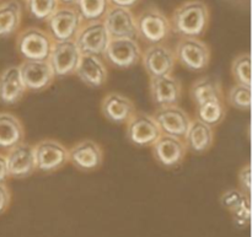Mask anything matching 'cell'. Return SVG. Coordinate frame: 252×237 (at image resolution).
Segmentation results:
<instances>
[{
	"mask_svg": "<svg viewBox=\"0 0 252 237\" xmlns=\"http://www.w3.org/2000/svg\"><path fill=\"white\" fill-rule=\"evenodd\" d=\"M25 2L27 12L33 19L44 22L61 6L59 0H25Z\"/></svg>",
	"mask_w": 252,
	"mask_h": 237,
	"instance_id": "obj_28",
	"label": "cell"
},
{
	"mask_svg": "<svg viewBox=\"0 0 252 237\" xmlns=\"http://www.w3.org/2000/svg\"><path fill=\"white\" fill-rule=\"evenodd\" d=\"M126 135L130 144L139 148H152L161 135L157 122L152 115L135 112L126 124Z\"/></svg>",
	"mask_w": 252,
	"mask_h": 237,
	"instance_id": "obj_10",
	"label": "cell"
},
{
	"mask_svg": "<svg viewBox=\"0 0 252 237\" xmlns=\"http://www.w3.org/2000/svg\"><path fill=\"white\" fill-rule=\"evenodd\" d=\"M22 21V6L19 1L7 0L0 2V39L14 36Z\"/></svg>",
	"mask_w": 252,
	"mask_h": 237,
	"instance_id": "obj_24",
	"label": "cell"
},
{
	"mask_svg": "<svg viewBox=\"0 0 252 237\" xmlns=\"http://www.w3.org/2000/svg\"><path fill=\"white\" fill-rule=\"evenodd\" d=\"M231 219L236 228L245 229L248 228L251 220V199L250 196L246 197L240 206L236 207L234 210L230 211Z\"/></svg>",
	"mask_w": 252,
	"mask_h": 237,
	"instance_id": "obj_31",
	"label": "cell"
},
{
	"mask_svg": "<svg viewBox=\"0 0 252 237\" xmlns=\"http://www.w3.org/2000/svg\"><path fill=\"white\" fill-rule=\"evenodd\" d=\"M47 32L53 42L74 41L83 20L74 6L61 5L46 21Z\"/></svg>",
	"mask_w": 252,
	"mask_h": 237,
	"instance_id": "obj_5",
	"label": "cell"
},
{
	"mask_svg": "<svg viewBox=\"0 0 252 237\" xmlns=\"http://www.w3.org/2000/svg\"><path fill=\"white\" fill-rule=\"evenodd\" d=\"M102 22L111 39L138 38L137 20L132 10L110 6L103 16Z\"/></svg>",
	"mask_w": 252,
	"mask_h": 237,
	"instance_id": "obj_11",
	"label": "cell"
},
{
	"mask_svg": "<svg viewBox=\"0 0 252 237\" xmlns=\"http://www.w3.org/2000/svg\"><path fill=\"white\" fill-rule=\"evenodd\" d=\"M161 134L184 139L191 124V117L180 106H167L158 108L152 115Z\"/></svg>",
	"mask_w": 252,
	"mask_h": 237,
	"instance_id": "obj_13",
	"label": "cell"
},
{
	"mask_svg": "<svg viewBox=\"0 0 252 237\" xmlns=\"http://www.w3.org/2000/svg\"><path fill=\"white\" fill-rule=\"evenodd\" d=\"M15 1H19L20 2V1H25V0H15Z\"/></svg>",
	"mask_w": 252,
	"mask_h": 237,
	"instance_id": "obj_38",
	"label": "cell"
},
{
	"mask_svg": "<svg viewBox=\"0 0 252 237\" xmlns=\"http://www.w3.org/2000/svg\"><path fill=\"white\" fill-rule=\"evenodd\" d=\"M5 157L10 178L24 179L32 176L37 171L33 145L29 143L22 142L12 149L7 150Z\"/></svg>",
	"mask_w": 252,
	"mask_h": 237,
	"instance_id": "obj_17",
	"label": "cell"
},
{
	"mask_svg": "<svg viewBox=\"0 0 252 237\" xmlns=\"http://www.w3.org/2000/svg\"><path fill=\"white\" fill-rule=\"evenodd\" d=\"M152 154L159 165L166 169H176L186 159L187 149L184 139L161 134L152 145Z\"/></svg>",
	"mask_w": 252,
	"mask_h": 237,
	"instance_id": "obj_14",
	"label": "cell"
},
{
	"mask_svg": "<svg viewBox=\"0 0 252 237\" xmlns=\"http://www.w3.org/2000/svg\"><path fill=\"white\" fill-rule=\"evenodd\" d=\"M68 152L69 162L81 172L96 171L102 165V148L94 140H80L68 149Z\"/></svg>",
	"mask_w": 252,
	"mask_h": 237,
	"instance_id": "obj_16",
	"label": "cell"
},
{
	"mask_svg": "<svg viewBox=\"0 0 252 237\" xmlns=\"http://www.w3.org/2000/svg\"><path fill=\"white\" fill-rule=\"evenodd\" d=\"M19 70L26 90L33 92L47 90L56 79L48 61L22 60L19 65Z\"/></svg>",
	"mask_w": 252,
	"mask_h": 237,
	"instance_id": "obj_18",
	"label": "cell"
},
{
	"mask_svg": "<svg viewBox=\"0 0 252 237\" xmlns=\"http://www.w3.org/2000/svg\"><path fill=\"white\" fill-rule=\"evenodd\" d=\"M108 7V0H76L74 4V9L76 10L83 22L102 21Z\"/></svg>",
	"mask_w": 252,
	"mask_h": 237,
	"instance_id": "obj_27",
	"label": "cell"
},
{
	"mask_svg": "<svg viewBox=\"0 0 252 237\" xmlns=\"http://www.w3.org/2000/svg\"><path fill=\"white\" fill-rule=\"evenodd\" d=\"M142 65L149 78L170 75L176 66L175 53L165 44H152L142 53Z\"/></svg>",
	"mask_w": 252,
	"mask_h": 237,
	"instance_id": "obj_12",
	"label": "cell"
},
{
	"mask_svg": "<svg viewBox=\"0 0 252 237\" xmlns=\"http://www.w3.org/2000/svg\"><path fill=\"white\" fill-rule=\"evenodd\" d=\"M11 203V192L6 183H0V215L9 209Z\"/></svg>",
	"mask_w": 252,
	"mask_h": 237,
	"instance_id": "obj_34",
	"label": "cell"
},
{
	"mask_svg": "<svg viewBox=\"0 0 252 237\" xmlns=\"http://www.w3.org/2000/svg\"><path fill=\"white\" fill-rule=\"evenodd\" d=\"M111 38L102 21L83 22L74 42L81 56H94L102 58Z\"/></svg>",
	"mask_w": 252,
	"mask_h": 237,
	"instance_id": "obj_6",
	"label": "cell"
},
{
	"mask_svg": "<svg viewBox=\"0 0 252 237\" xmlns=\"http://www.w3.org/2000/svg\"><path fill=\"white\" fill-rule=\"evenodd\" d=\"M0 1H1V0H0Z\"/></svg>",
	"mask_w": 252,
	"mask_h": 237,
	"instance_id": "obj_39",
	"label": "cell"
},
{
	"mask_svg": "<svg viewBox=\"0 0 252 237\" xmlns=\"http://www.w3.org/2000/svg\"><path fill=\"white\" fill-rule=\"evenodd\" d=\"M135 112L133 101L120 92H108L101 101V113L113 124L126 125Z\"/></svg>",
	"mask_w": 252,
	"mask_h": 237,
	"instance_id": "obj_19",
	"label": "cell"
},
{
	"mask_svg": "<svg viewBox=\"0 0 252 237\" xmlns=\"http://www.w3.org/2000/svg\"><path fill=\"white\" fill-rule=\"evenodd\" d=\"M84 85L91 89H100L107 83L108 70L102 58L94 56H81L75 74Z\"/></svg>",
	"mask_w": 252,
	"mask_h": 237,
	"instance_id": "obj_20",
	"label": "cell"
},
{
	"mask_svg": "<svg viewBox=\"0 0 252 237\" xmlns=\"http://www.w3.org/2000/svg\"><path fill=\"white\" fill-rule=\"evenodd\" d=\"M25 139L21 120L9 112H0V150L12 149Z\"/></svg>",
	"mask_w": 252,
	"mask_h": 237,
	"instance_id": "obj_23",
	"label": "cell"
},
{
	"mask_svg": "<svg viewBox=\"0 0 252 237\" xmlns=\"http://www.w3.org/2000/svg\"><path fill=\"white\" fill-rule=\"evenodd\" d=\"M142 47L137 39H111L102 58L117 69H129L137 65L142 58Z\"/></svg>",
	"mask_w": 252,
	"mask_h": 237,
	"instance_id": "obj_9",
	"label": "cell"
},
{
	"mask_svg": "<svg viewBox=\"0 0 252 237\" xmlns=\"http://www.w3.org/2000/svg\"><path fill=\"white\" fill-rule=\"evenodd\" d=\"M174 53L176 63L193 73H202L211 63V49L199 38H181Z\"/></svg>",
	"mask_w": 252,
	"mask_h": 237,
	"instance_id": "obj_4",
	"label": "cell"
},
{
	"mask_svg": "<svg viewBox=\"0 0 252 237\" xmlns=\"http://www.w3.org/2000/svg\"><path fill=\"white\" fill-rule=\"evenodd\" d=\"M26 91L19 65L6 66L0 73V103L5 106L16 105L24 98Z\"/></svg>",
	"mask_w": 252,
	"mask_h": 237,
	"instance_id": "obj_21",
	"label": "cell"
},
{
	"mask_svg": "<svg viewBox=\"0 0 252 237\" xmlns=\"http://www.w3.org/2000/svg\"><path fill=\"white\" fill-rule=\"evenodd\" d=\"M81 54L74 41L53 42L48 61L56 78H66L75 74Z\"/></svg>",
	"mask_w": 252,
	"mask_h": 237,
	"instance_id": "obj_8",
	"label": "cell"
},
{
	"mask_svg": "<svg viewBox=\"0 0 252 237\" xmlns=\"http://www.w3.org/2000/svg\"><path fill=\"white\" fill-rule=\"evenodd\" d=\"M171 32L181 38H199L209 25L208 5L202 0H187L176 7L170 17Z\"/></svg>",
	"mask_w": 252,
	"mask_h": 237,
	"instance_id": "obj_1",
	"label": "cell"
},
{
	"mask_svg": "<svg viewBox=\"0 0 252 237\" xmlns=\"http://www.w3.org/2000/svg\"><path fill=\"white\" fill-rule=\"evenodd\" d=\"M53 39L46 30L30 26L16 36V52L24 60L47 61L51 53Z\"/></svg>",
	"mask_w": 252,
	"mask_h": 237,
	"instance_id": "obj_2",
	"label": "cell"
},
{
	"mask_svg": "<svg viewBox=\"0 0 252 237\" xmlns=\"http://www.w3.org/2000/svg\"><path fill=\"white\" fill-rule=\"evenodd\" d=\"M137 20L138 37L152 44H161L171 33L170 19L158 7H148L143 10Z\"/></svg>",
	"mask_w": 252,
	"mask_h": 237,
	"instance_id": "obj_3",
	"label": "cell"
},
{
	"mask_svg": "<svg viewBox=\"0 0 252 237\" xmlns=\"http://www.w3.org/2000/svg\"><path fill=\"white\" fill-rule=\"evenodd\" d=\"M246 197H249L248 194L241 192L240 189H236V188L228 189V191H225L220 196V204L223 208L226 209V210L231 211L234 210L236 207L240 206L241 202H243Z\"/></svg>",
	"mask_w": 252,
	"mask_h": 237,
	"instance_id": "obj_32",
	"label": "cell"
},
{
	"mask_svg": "<svg viewBox=\"0 0 252 237\" xmlns=\"http://www.w3.org/2000/svg\"><path fill=\"white\" fill-rule=\"evenodd\" d=\"M189 97L196 106L213 98H224L220 81L211 76L197 79L189 88Z\"/></svg>",
	"mask_w": 252,
	"mask_h": 237,
	"instance_id": "obj_25",
	"label": "cell"
},
{
	"mask_svg": "<svg viewBox=\"0 0 252 237\" xmlns=\"http://www.w3.org/2000/svg\"><path fill=\"white\" fill-rule=\"evenodd\" d=\"M10 178L9 171H7L6 157L4 154L0 152V183H6L7 179Z\"/></svg>",
	"mask_w": 252,
	"mask_h": 237,
	"instance_id": "obj_36",
	"label": "cell"
},
{
	"mask_svg": "<svg viewBox=\"0 0 252 237\" xmlns=\"http://www.w3.org/2000/svg\"><path fill=\"white\" fill-rule=\"evenodd\" d=\"M37 171L53 174L63 169L69 162L68 148L54 139H43L33 145Z\"/></svg>",
	"mask_w": 252,
	"mask_h": 237,
	"instance_id": "obj_7",
	"label": "cell"
},
{
	"mask_svg": "<svg viewBox=\"0 0 252 237\" xmlns=\"http://www.w3.org/2000/svg\"><path fill=\"white\" fill-rule=\"evenodd\" d=\"M214 138V128L201 120L193 119L191 120L186 135L184 137V143L187 151H191L194 155H203L213 147Z\"/></svg>",
	"mask_w": 252,
	"mask_h": 237,
	"instance_id": "obj_22",
	"label": "cell"
},
{
	"mask_svg": "<svg viewBox=\"0 0 252 237\" xmlns=\"http://www.w3.org/2000/svg\"><path fill=\"white\" fill-rule=\"evenodd\" d=\"M110 6L125 7V9L132 10L133 7L138 6L142 2V0H108Z\"/></svg>",
	"mask_w": 252,
	"mask_h": 237,
	"instance_id": "obj_35",
	"label": "cell"
},
{
	"mask_svg": "<svg viewBox=\"0 0 252 237\" xmlns=\"http://www.w3.org/2000/svg\"><path fill=\"white\" fill-rule=\"evenodd\" d=\"M226 115L225 98H213L196 106V119L214 128L220 124Z\"/></svg>",
	"mask_w": 252,
	"mask_h": 237,
	"instance_id": "obj_26",
	"label": "cell"
},
{
	"mask_svg": "<svg viewBox=\"0 0 252 237\" xmlns=\"http://www.w3.org/2000/svg\"><path fill=\"white\" fill-rule=\"evenodd\" d=\"M239 181V189L241 192H244L245 194L250 196L251 194V166L249 164H246L245 166H243L239 171L238 176Z\"/></svg>",
	"mask_w": 252,
	"mask_h": 237,
	"instance_id": "obj_33",
	"label": "cell"
},
{
	"mask_svg": "<svg viewBox=\"0 0 252 237\" xmlns=\"http://www.w3.org/2000/svg\"><path fill=\"white\" fill-rule=\"evenodd\" d=\"M149 91L152 102L158 108L179 106L182 98L181 81L172 74L150 78Z\"/></svg>",
	"mask_w": 252,
	"mask_h": 237,
	"instance_id": "obj_15",
	"label": "cell"
},
{
	"mask_svg": "<svg viewBox=\"0 0 252 237\" xmlns=\"http://www.w3.org/2000/svg\"><path fill=\"white\" fill-rule=\"evenodd\" d=\"M231 75L236 84L251 86V57L249 53L239 54L231 63Z\"/></svg>",
	"mask_w": 252,
	"mask_h": 237,
	"instance_id": "obj_29",
	"label": "cell"
},
{
	"mask_svg": "<svg viewBox=\"0 0 252 237\" xmlns=\"http://www.w3.org/2000/svg\"><path fill=\"white\" fill-rule=\"evenodd\" d=\"M76 0H59V4L64 5V6H74Z\"/></svg>",
	"mask_w": 252,
	"mask_h": 237,
	"instance_id": "obj_37",
	"label": "cell"
},
{
	"mask_svg": "<svg viewBox=\"0 0 252 237\" xmlns=\"http://www.w3.org/2000/svg\"><path fill=\"white\" fill-rule=\"evenodd\" d=\"M226 100L231 107L239 111H249L251 108V86L235 84L226 95Z\"/></svg>",
	"mask_w": 252,
	"mask_h": 237,
	"instance_id": "obj_30",
	"label": "cell"
}]
</instances>
